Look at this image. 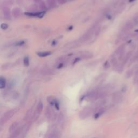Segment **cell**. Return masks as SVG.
Returning <instances> with one entry per match:
<instances>
[{
  "label": "cell",
  "mask_w": 138,
  "mask_h": 138,
  "mask_svg": "<svg viewBox=\"0 0 138 138\" xmlns=\"http://www.w3.org/2000/svg\"><path fill=\"white\" fill-rule=\"evenodd\" d=\"M15 111L13 110H10V111H7L2 115V117L0 119V125L2 126L5 123H6L12 116L14 115Z\"/></svg>",
  "instance_id": "obj_1"
},
{
  "label": "cell",
  "mask_w": 138,
  "mask_h": 138,
  "mask_svg": "<svg viewBox=\"0 0 138 138\" xmlns=\"http://www.w3.org/2000/svg\"><path fill=\"white\" fill-rule=\"evenodd\" d=\"M94 109L92 107H86L85 108L84 110H83L82 111L80 112L79 113V118L80 119H85L86 118L89 117V116L91 114L92 112L93 111Z\"/></svg>",
  "instance_id": "obj_2"
},
{
  "label": "cell",
  "mask_w": 138,
  "mask_h": 138,
  "mask_svg": "<svg viewBox=\"0 0 138 138\" xmlns=\"http://www.w3.org/2000/svg\"><path fill=\"white\" fill-rule=\"evenodd\" d=\"M45 117L47 119L49 120H51L52 119H54L55 118V112L52 108L50 106H47L45 110Z\"/></svg>",
  "instance_id": "obj_3"
},
{
  "label": "cell",
  "mask_w": 138,
  "mask_h": 138,
  "mask_svg": "<svg viewBox=\"0 0 138 138\" xmlns=\"http://www.w3.org/2000/svg\"><path fill=\"white\" fill-rule=\"evenodd\" d=\"M35 117H36V113H34V108L32 107L27 112L24 117V120L25 121H30L31 119H34Z\"/></svg>",
  "instance_id": "obj_4"
},
{
  "label": "cell",
  "mask_w": 138,
  "mask_h": 138,
  "mask_svg": "<svg viewBox=\"0 0 138 138\" xmlns=\"http://www.w3.org/2000/svg\"><path fill=\"white\" fill-rule=\"evenodd\" d=\"M45 12H46L45 11H42V12H25L24 14L29 16H32V17L42 18L44 16V15L45 14Z\"/></svg>",
  "instance_id": "obj_5"
},
{
  "label": "cell",
  "mask_w": 138,
  "mask_h": 138,
  "mask_svg": "<svg viewBox=\"0 0 138 138\" xmlns=\"http://www.w3.org/2000/svg\"><path fill=\"white\" fill-rule=\"evenodd\" d=\"M47 100L48 102L52 105H54L56 107L58 110H59V104L57 101L53 97H48L47 98Z\"/></svg>",
  "instance_id": "obj_6"
},
{
  "label": "cell",
  "mask_w": 138,
  "mask_h": 138,
  "mask_svg": "<svg viewBox=\"0 0 138 138\" xmlns=\"http://www.w3.org/2000/svg\"><path fill=\"white\" fill-rule=\"evenodd\" d=\"M80 42L79 41V40L78 41H74L72 42H70V43H67V44H66L65 45V48L67 49H73V48H76V47H78L79 45L80 44Z\"/></svg>",
  "instance_id": "obj_7"
},
{
  "label": "cell",
  "mask_w": 138,
  "mask_h": 138,
  "mask_svg": "<svg viewBox=\"0 0 138 138\" xmlns=\"http://www.w3.org/2000/svg\"><path fill=\"white\" fill-rule=\"evenodd\" d=\"M2 12L5 18H6L7 20H10L11 15L9 8H7V7H4L2 9Z\"/></svg>",
  "instance_id": "obj_8"
},
{
  "label": "cell",
  "mask_w": 138,
  "mask_h": 138,
  "mask_svg": "<svg viewBox=\"0 0 138 138\" xmlns=\"http://www.w3.org/2000/svg\"><path fill=\"white\" fill-rule=\"evenodd\" d=\"M22 132V129L21 128L18 127L16 130H15L12 133H11L10 137L11 138H16L19 136V135Z\"/></svg>",
  "instance_id": "obj_9"
},
{
  "label": "cell",
  "mask_w": 138,
  "mask_h": 138,
  "mask_svg": "<svg viewBox=\"0 0 138 138\" xmlns=\"http://www.w3.org/2000/svg\"><path fill=\"white\" fill-rule=\"evenodd\" d=\"M105 110L103 108H100V109H98V111H97L95 114L94 115V119H98L100 116H102L103 114L104 113Z\"/></svg>",
  "instance_id": "obj_10"
},
{
  "label": "cell",
  "mask_w": 138,
  "mask_h": 138,
  "mask_svg": "<svg viewBox=\"0 0 138 138\" xmlns=\"http://www.w3.org/2000/svg\"><path fill=\"white\" fill-rule=\"evenodd\" d=\"M12 14L14 17L17 18L20 16V14H21V10H20V9L18 8H14L12 9Z\"/></svg>",
  "instance_id": "obj_11"
},
{
  "label": "cell",
  "mask_w": 138,
  "mask_h": 138,
  "mask_svg": "<svg viewBox=\"0 0 138 138\" xmlns=\"http://www.w3.org/2000/svg\"><path fill=\"white\" fill-rule=\"evenodd\" d=\"M43 104L42 102H39L38 103L36 107V112L37 114L41 113V112L43 111Z\"/></svg>",
  "instance_id": "obj_12"
},
{
  "label": "cell",
  "mask_w": 138,
  "mask_h": 138,
  "mask_svg": "<svg viewBox=\"0 0 138 138\" xmlns=\"http://www.w3.org/2000/svg\"><path fill=\"white\" fill-rule=\"evenodd\" d=\"M18 122L16 121V122H13L10 126V128H9V132H10V133H12V132L14 131L15 130H16L17 128H18Z\"/></svg>",
  "instance_id": "obj_13"
},
{
  "label": "cell",
  "mask_w": 138,
  "mask_h": 138,
  "mask_svg": "<svg viewBox=\"0 0 138 138\" xmlns=\"http://www.w3.org/2000/svg\"><path fill=\"white\" fill-rule=\"evenodd\" d=\"M47 6L50 8L55 7L56 4V1L55 0H46Z\"/></svg>",
  "instance_id": "obj_14"
},
{
  "label": "cell",
  "mask_w": 138,
  "mask_h": 138,
  "mask_svg": "<svg viewBox=\"0 0 138 138\" xmlns=\"http://www.w3.org/2000/svg\"><path fill=\"white\" fill-rule=\"evenodd\" d=\"M5 84H6V80L3 77H1L0 78V88L1 89H4L5 87Z\"/></svg>",
  "instance_id": "obj_15"
},
{
  "label": "cell",
  "mask_w": 138,
  "mask_h": 138,
  "mask_svg": "<svg viewBox=\"0 0 138 138\" xmlns=\"http://www.w3.org/2000/svg\"><path fill=\"white\" fill-rule=\"evenodd\" d=\"M10 97L12 99L16 100V99H17L18 98V97H19V94H18V92L14 90V91H12V92H11Z\"/></svg>",
  "instance_id": "obj_16"
},
{
  "label": "cell",
  "mask_w": 138,
  "mask_h": 138,
  "mask_svg": "<svg viewBox=\"0 0 138 138\" xmlns=\"http://www.w3.org/2000/svg\"><path fill=\"white\" fill-rule=\"evenodd\" d=\"M81 56H82V57L84 59H88V58H90L92 57L93 55L91 52H84L83 54L81 55Z\"/></svg>",
  "instance_id": "obj_17"
},
{
  "label": "cell",
  "mask_w": 138,
  "mask_h": 138,
  "mask_svg": "<svg viewBox=\"0 0 138 138\" xmlns=\"http://www.w3.org/2000/svg\"><path fill=\"white\" fill-rule=\"evenodd\" d=\"M51 54V52H39L37 53V55L38 56L40 57H45L49 56Z\"/></svg>",
  "instance_id": "obj_18"
},
{
  "label": "cell",
  "mask_w": 138,
  "mask_h": 138,
  "mask_svg": "<svg viewBox=\"0 0 138 138\" xmlns=\"http://www.w3.org/2000/svg\"><path fill=\"white\" fill-rule=\"evenodd\" d=\"M15 85V81L14 79H10L9 81L8 84V89L9 90L12 89V88L14 87V86Z\"/></svg>",
  "instance_id": "obj_19"
},
{
  "label": "cell",
  "mask_w": 138,
  "mask_h": 138,
  "mask_svg": "<svg viewBox=\"0 0 138 138\" xmlns=\"http://www.w3.org/2000/svg\"><path fill=\"white\" fill-rule=\"evenodd\" d=\"M47 5H46L45 3L44 2H42L41 1L39 3V8L41 9L43 11H45L46 9H47Z\"/></svg>",
  "instance_id": "obj_20"
},
{
  "label": "cell",
  "mask_w": 138,
  "mask_h": 138,
  "mask_svg": "<svg viewBox=\"0 0 138 138\" xmlns=\"http://www.w3.org/2000/svg\"><path fill=\"white\" fill-rule=\"evenodd\" d=\"M12 67V63H5L3 64L2 66V69L3 70H8L10 69Z\"/></svg>",
  "instance_id": "obj_21"
},
{
  "label": "cell",
  "mask_w": 138,
  "mask_h": 138,
  "mask_svg": "<svg viewBox=\"0 0 138 138\" xmlns=\"http://www.w3.org/2000/svg\"><path fill=\"white\" fill-rule=\"evenodd\" d=\"M64 121V115L62 113H60L58 117V122L59 124H62Z\"/></svg>",
  "instance_id": "obj_22"
},
{
  "label": "cell",
  "mask_w": 138,
  "mask_h": 138,
  "mask_svg": "<svg viewBox=\"0 0 138 138\" xmlns=\"http://www.w3.org/2000/svg\"><path fill=\"white\" fill-rule=\"evenodd\" d=\"M30 63V60L28 57H25L23 59V64L25 67H28Z\"/></svg>",
  "instance_id": "obj_23"
},
{
  "label": "cell",
  "mask_w": 138,
  "mask_h": 138,
  "mask_svg": "<svg viewBox=\"0 0 138 138\" xmlns=\"http://www.w3.org/2000/svg\"><path fill=\"white\" fill-rule=\"evenodd\" d=\"M111 63L114 66V67H115V65H117L118 60H117V59L116 58V57H113L112 58L111 60Z\"/></svg>",
  "instance_id": "obj_24"
},
{
  "label": "cell",
  "mask_w": 138,
  "mask_h": 138,
  "mask_svg": "<svg viewBox=\"0 0 138 138\" xmlns=\"http://www.w3.org/2000/svg\"><path fill=\"white\" fill-rule=\"evenodd\" d=\"M24 43H25L24 41H23V40H20V41H18L17 42L15 43L14 45L16 46V47H17V46H21L23 45Z\"/></svg>",
  "instance_id": "obj_25"
},
{
  "label": "cell",
  "mask_w": 138,
  "mask_h": 138,
  "mask_svg": "<svg viewBox=\"0 0 138 138\" xmlns=\"http://www.w3.org/2000/svg\"><path fill=\"white\" fill-rule=\"evenodd\" d=\"M1 28L3 30H6V29L8 28V25L6 23H2L1 25Z\"/></svg>",
  "instance_id": "obj_26"
},
{
  "label": "cell",
  "mask_w": 138,
  "mask_h": 138,
  "mask_svg": "<svg viewBox=\"0 0 138 138\" xmlns=\"http://www.w3.org/2000/svg\"><path fill=\"white\" fill-rule=\"evenodd\" d=\"M110 67V64L109 63V62H108V61H106L104 64V67L105 69H107Z\"/></svg>",
  "instance_id": "obj_27"
},
{
  "label": "cell",
  "mask_w": 138,
  "mask_h": 138,
  "mask_svg": "<svg viewBox=\"0 0 138 138\" xmlns=\"http://www.w3.org/2000/svg\"><path fill=\"white\" fill-rule=\"evenodd\" d=\"M133 21H134V24H137V25H138V15L137 16H135V17H134Z\"/></svg>",
  "instance_id": "obj_28"
},
{
  "label": "cell",
  "mask_w": 138,
  "mask_h": 138,
  "mask_svg": "<svg viewBox=\"0 0 138 138\" xmlns=\"http://www.w3.org/2000/svg\"><path fill=\"white\" fill-rule=\"evenodd\" d=\"M67 0H57L58 2L60 4H63L67 2Z\"/></svg>",
  "instance_id": "obj_29"
},
{
  "label": "cell",
  "mask_w": 138,
  "mask_h": 138,
  "mask_svg": "<svg viewBox=\"0 0 138 138\" xmlns=\"http://www.w3.org/2000/svg\"><path fill=\"white\" fill-rule=\"evenodd\" d=\"M80 59L79 58H77L76 59H75V61L73 62V64H75V63H76L77 62H78L79 61V60Z\"/></svg>",
  "instance_id": "obj_30"
},
{
  "label": "cell",
  "mask_w": 138,
  "mask_h": 138,
  "mask_svg": "<svg viewBox=\"0 0 138 138\" xmlns=\"http://www.w3.org/2000/svg\"><path fill=\"white\" fill-rule=\"evenodd\" d=\"M34 1L36 3H40L42 1V0H34Z\"/></svg>",
  "instance_id": "obj_31"
},
{
  "label": "cell",
  "mask_w": 138,
  "mask_h": 138,
  "mask_svg": "<svg viewBox=\"0 0 138 138\" xmlns=\"http://www.w3.org/2000/svg\"><path fill=\"white\" fill-rule=\"evenodd\" d=\"M134 1H135V0H129V2H130V3H131V2H134Z\"/></svg>",
  "instance_id": "obj_32"
}]
</instances>
